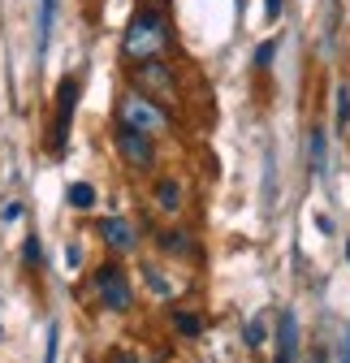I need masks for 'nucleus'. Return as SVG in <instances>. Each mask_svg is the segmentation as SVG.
Masks as SVG:
<instances>
[{"instance_id":"obj_26","label":"nucleus","mask_w":350,"mask_h":363,"mask_svg":"<svg viewBox=\"0 0 350 363\" xmlns=\"http://www.w3.org/2000/svg\"><path fill=\"white\" fill-rule=\"evenodd\" d=\"M346 259H350V242H346Z\"/></svg>"},{"instance_id":"obj_4","label":"nucleus","mask_w":350,"mask_h":363,"mask_svg":"<svg viewBox=\"0 0 350 363\" xmlns=\"http://www.w3.org/2000/svg\"><path fill=\"white\" fill-rule=\"evenodd\" d=\"M96 298H100L108 311H130L135 290H130V277H125L117 264H104V268L96 272Z\"/></svg>"},{"instance_id":"obj_10","label":"nucleus","mask_w":350,"mask_h":363,"mask_svg":"<svg viewBox=\"0 0 350 363\" xmlns=\"http://www.w3.org/2000/svg\"><path fill=\"white\" fill-rule=\"evenodd\" d=\"M156 203H160V212H182V186L173 177H160L156 182Z\"/></svg>"},{"instance_id":"obj_20","label":"nucleus","mask_w":350,"mask_h":363,"mask_svg":"<svg viewBox=\"0 0 350 363\" xmlns=\"http://www.w3.org/2000/svg\"><path fill=\"white\" fill-rule=\"evenodd\" d=\"M57 337H61V333H57V325H52V329H48V354H43V363H57Z\"/></svg>"},{"instance_id":"obj_1","label":"nucleus","mask_w":350,"mask_h":363,"mask_svg":"<svg viewBox=\"0 0 350 363\" xmlns=\"http://www.w3.org/2000/svg\"><path fill=\"white\" fill-rule=\"evenodd\" d=\"M164 48H169V22L156 9H139L121 35V57L139 65V61H156Z\"/></svg>"},{"instance_id":"obj_23","label":"nucleus","mask_w":350,"mask_h":363,"mask_svg":"<svg viewBox=\"0 0 350 363\" xmlns=\"http://www.w3.org/2000/svg\"><path fill=\"white\" fill-rule=\"evenodd\" d=\"M0 216H5V220H18V216H22V203H5V212H0Z\"/></svg>"},{"instance_id":"obj_24","label":"nucleus","mask_w":350,"mask_h":363,"mask_svg":"<svg viewBox=\"0 0 350 363\" xmlns=\"http://www.w3.org/2000/svg\"><path fill=\"white\" fill-rule=\"evenodd\" d=\"M312 363H324V354H312Z\"/></svg>"},{"instance_id":"obj_3","label":"nucleus","mask_w":350,"mask_h":363,"mask_svg":"<svg viewBox=\"0 0 350 363\" xmlns=\"http://www.w3.org/2000/svg\"><path fill=\"white\" fill-rule=\"evenodd\" d=\"M130 78H135V91H143V96L152 100H173V91H178V82H173V69L156 57V61H139L135 69H130Z\"/></svg>"},{"instance_id":"obj_9","label":"nucleus","mask_w":350,"mask_h":363,"mask_svg":"<svg viewBox=\"0 0 350 363\" xmlns=\"http://www.w3.org/2000/svg\"><path fill=\"white\" fill-rule=\"evenodd\" d=\"M160 251L164 255H178V259H191L195 255V238L186 230H169V234H160Z\"/></svg>"},{"instance_id":"obj_2","label":"nucleus","mask_w":350,"mask_h":363,"mask_svg":"<svg viewBox=\"0 0 350 363\" xmlns=\"http://www.w3.org/2000/svg\"><path fill=\"white\" fill-rule=\"evenodd\" d=\"M117 121L130 125V130H139V134H147V139H156V134L169 130L164 104L152 100V96H143V91H125V96L117 100Z\"/></svg>"},{"instance_id":"obj_13","label":"nucleus","mask_w":350,"mask_h":363,"mask_svg":"<svg viewBox=\"0 0 350 363\" xmlns=\"http://www.w3.org/2000/svg\"><path fill=\"white\" fill-rule=\"evenodd\" d=\"M52 9H57V0H43V5H39V48H48V30H52Z\"/></svg>"},{"instance_id":"obj_7","label":"nucleus","mask_w":350,"mask_h":363,"mask_svg":"<svg viewBox=\"0 0 350 363\" xmlns=\"http://www.w3.org/2000/svg\"><path fill=\"white\" fill-rule=\"evenodd\" d=\"M100 238H104L108 251L130 255V251H135V225H130L125 216H108V220H100Z\"/></svg>"},{"instance_id":"obj_17","label":"nucleus","mask_w":350,"mask_h":363,"mask_svg":"<svg viewBox=\"0 0 350 363\" xmlns=\"http://www.w3.org/2000/svg\"><path fill=\"white\" fill-rule=\"evenodd\" d=\"M147 286H152V294H160V298L173 294V286L164 281V272H156V268H147Z\"/></svg>"},{"instance_id":"obj_19","label":"nucleus","mask_w":350,"mask_h":363,"mask_svg":"<svg viewBox=\"0 0 350 363\" xmlns=\"http://www.w3.org/2000/svg\"><path fill=\"white\" fill-rule=\"evenodd\" d=\"M247 346H264V320H251L247 325Z\"/></svg>"},{"instance_id":"obj_14","label":"nucleus","mask_w":350,"mask_h":363,"mask_svg":"<svg viewBox=\"0 0 350 363\" xmlns=\"http://www.w3.org/2000/svg\"><path fill=\"white\" fill-rule=\"evenodd\" d=\"M350 125V86H337V134H346Z\"/></svg>"},{"instance_id":"obj_5","label":"nucleus","mask_w":350,"mask_h":363,"mask_svg":"<svg viewBox=\"0 0 350 363\" xmlns=\"http://www.w3.org/2000/svg\"><path fill=\"white\" fill-rule=\"evenodd\" d=\"M113 143H117V152H121V160H125L130 169L147 173V169L156 164V147H152V139H147V134H139V130H130V125H121V121H117Z\"/></svg>"},{"instance_id":"obj_25","label":"nucleus","mask_w":350,"mask_h":363,"mask_svg":"<svg viewBox=\"0 0 350 363\" xmlns=\"http://www.w3.org/2000/svg\"><path fill=\"white\" fill-rule=\"evenodd\" d=\"M346 363H350V337H346Z\"/></svg>"},{"instance_id":"obj_12","label":"nucleus","mask_w":350,"mask_h":363,"mask_svg":"<svg viewBox=\"0 0 350 363\" xmlns=\"http://www.w3.org/2000/svg\"><path fill=\"white\" fill-rule=\"evenodd\" d=\"M173 329H178L182 337H199L203 333V320H199V315H191V311H173Z\"/></svg>"},{"instance_id":"obj_22","label":"nucleus","mask_w":350,"mask_h":363,"mask_svg":"<svg viewBox=\"0 0 350 363\" xmlns=\"http://www.w3.org/2000/svg\"><path fill=\"white\" fill-rule=\"evenodd\" d=\"M108 363H143V359H139V354H135V350H117V354H113V359H108Z\"/></svg>"},{"instance_id":"obj_16","label":"nucleus","mask_w":350,"mask_h":363,"mask_svg":"<svg viewBox=\"0 0 350 363\" xmlns=\"http://www.w3.org/2000/svg\"><path fill=\"white\" fill-rule=\"evenodd\" d=\"M273 52H277V39H264V43L255 48V65H259V69H269V65H273Z\"/></svg>"},{"instance_id":"obj_6","label":"nucleus","mask_w":350,"mask_h":363,"mask_svg":"<svg viewBox=\"0 0 350 363\" xmlns=\"http://www.w3.org/2000/svg\"><path fill=\"white\" fill-rule=\"evenodd\" d=\"M74 104H78V78H61V86H57V121H52V156L65 152L69 121H74Z\"/></svg>"},{"instance_id":"obj_21","label":"nucleus","mask_w":350,"mask_h":363,"mask_svg":"<svg viewBox=\"0 0 350 363\" xmlns=\"http://www.w3.org/2000/svg\"><path fill=\"white\" fill-rule=\"evenodd\" d=\"M281 5H286V0H264V18L277 22V18H281Z\"/></svg>"},{"instance_id":"obj_11","label":"nucleus","mask_w":350,"mask_h":363,"mask_svg":"<svg viewBox=\"0 0 350 363\" xmlns=\"http://www.w3.org/2000/svg\"><path fill=\"white\" fill-rule=\"evenodd\" d=\"M69 208H78V212L96 208V186H91V182H74V186H69Z\"/></svg>"},{"instance_id":"obj_18","label":"nucleus","mask_w":350,"mask_h":363,"mask_svg":"<svg viewBox=\"0 0 350 363\" xmlns=\"http://www.w3.org/2000/svg\"><path fill=\"white\" fill-rule=\"evenodd\" d=\"M22 259H26V268H39V259H43L39 238H26V242H22Z\"/></svg>"},{"instance_id":"obj_8","label":"nucleus","mask_w":350,"mask_h":363,"mask_svg":"<svg viewBox=\"0 0 350 363\" xmlns=\"http://www.w3.org/2000/svg\"><path fill=\"white\" fill-rule=\"evenodd\" d=\"M298 354V320L294 311H281L277 315V363H294Z\"/></svg>"},{"instance_id":"obj_15","label":"nucleus","mask_w":350,"mask_h":363,"mask_svg":"<svg viewBox=\"0 0 350 363\" xmlns=\"http://www.w3.org/2000/svg\"><path fill=\"white\" fill-rule=\"evenodd\" d=\"M324 130H312V160H316V173H324Z\"/></svg>"},{"instance_id":"obj_27","label":"nucleus","mask_w":350,"mask_h":363,"mask_svg":"<svg viewBox=\"0 0 350 363\" xmlns=\"http://www.w3.org/2000/svg\"><path fill=\"white\" fill-rule=\"evenodd\" d=\"M147 363H160V359H147Z\"/></svg>"}]
</instances>
